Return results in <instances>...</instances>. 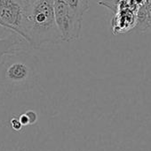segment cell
<instances>
[{
    "label": "cell",
    "mask_w": 151,
    "mask_h": 151,
    "mask_svg": "<svg viewBox=\"0 0 151 151\" xmlns=\"http://www.w3.org/2000/svg\"><path fill=\"white\" fill-rule=\"evenodd\" d=\"M53 4L54 0H36L28 8V43L32 49L63 42L56 25Z\"/></svg>",
    "instance_id": "1"
},
{
    "label": "cell",
    "mask_w": 151,
    "mask_h": 151,
    "mask_svg": "<svg viewBox=\"0 0 151 151\" xmlns=\"http://www.w3.org/2000/svg\"><path fill=\"white\" fill-rule=\"evenodd\" d=\"M36 64L28 50L4 55L0 61V83L15 91L32 88L36 81Z\"/></svg>",
    "instance_id": "2"
},
{
    "label": "cell",
    "mask_w": 151,
    "mask_h": 151,
    "mask_svg": "<svg viewBox=\"0 0 151 151\" xmlns=\"http://www.w3.org/2000/svg\"><path fill=\"white\" fill-rule=\"evenodd\" d=\"M54 17L63 42H72L79 39L82 19L64 0H54Z\"/></svg>",
    "instance_id": "3"
},
{
    "label": "cell",
    "mask_w": 151,
    "mask_h": 151,
    "mask_svg": "<svg viewBox=\"0 0 151 151\" xmlns=\"http://www.w3.org/2000/svg\"><path fill=\"white\" fill-rule=\"evenodd\" d=\"M0 19L28 42V8L20 0H0Z\"/></svg>",
    "instance_id": "4"
},
{
    "label": "cell",
    "mask_w": 151,
    "mask_h": 151,
    "mask_svg": "<svg viewBox=\"0 0 151 151\" xmlns=\"http://www.w3.org/2000/svg\"><path fill=\"white\" fill-rule=\"evenodd\" d=\"M136 26V12L127 5H118L116 15L112 19L114 34L126 33Z\"/></svg>",
    "instance_id": "5"
},
{
    "label": "cell",
    "mask_w": 151,
    "mask_h": 151,
    "mask_svg": "<svg viewBox=\"0 0 151 151\" xmlns=\"http://www.w3.org/2000/svg\"><path fill=\"white\" fill-rule=\"evenodd\" d=\"M28 46L29 44L14 32H10L9 35L0 36V61L4 55L27 50Z\"/></svg>",
    "instance_id": "6"
},
{
    "label": "cell",
    "mask_w": 151,
    "mask_h": 151,
    "mask_svg": "<svg viewBox=\"0 0 151 151\" xmlns=\"http://www.w3.org/2000/svg\"><path fill=\"white\" fill-rule=\"evenodd\" d=\"M64 1L78 16L82 18L83 15L90 8L89 0H64Z\"/></svg>",
    "instance_id": "7"
},
{
    "label": "cell",
    "mask_w": 151,
    "mask_h": 151,
    "mask_svg": "<svg viewBox=\"0 0 151 151\" xmlns=\"http://www.w3.org/2000/svg\"><path fill=\"white\" fill-rule=\"evenodd\" d=\"M139 27L141 31H146L149 29L148 27V7L147 5H143L139 8L136 12V26Z\"/></svg>",
    "instance_id": "8"
},
{
    "label": "cell",
    "mask_w": 151,
    "mask_h": 151,
    "mask_svg": "<svg viewBox=\"0 0 151 151\" xmlns=\"http://www.w3.org/2000/svg\"><path fill=\"white\" fill-rule=\"evenodd\" d=\"M99 4L101 5H103V6L109 8V10H111L115 13L117 11V4L118 3L117 0H100Z\"/></svg>",
    "instance_id": "9"
},
{
    "label": "cell",
    "mask_w": 151,
    "mask_h": 151,
    "mask_svg": "<svg viewBox=\"0 0 151 151\" xmlns=\"http://www.w3.org/2000/svg\"><path fill=\"white\" fill-rule=\"evenodd\" d=\"M24 114L27 116V118L28 119V122H29V125H33V124H35L36 122L37 115H36V113L34 111H28Z\"/></svg>",
    "instance_id": "10"
},
{
    "label": "cell",
    "mask_w": 151,
    "mask_h": 151,
    "mask_svg": "<svg viewBox=\"0 0 151 151\" xmlns=\"http://www.w3.org/2000/svg\"><path fill=\"white\" fill-rule=\"evenodd\" d=\"M11 126H12V129L15 130V131H20V130L21 129V127H23V126L20 124V120L17 119H15V118L12 119V120H11Z\"/></svg>",
    "instance_id": "11"
},
{
    "label": "cell",
    "mask_w": 151,
    "mask_h": 151,
    "mask_svg": "<svg viewBox=\"0 0 151 151\" xmlns=\"http://www.w3.org/2000/svg\"><path fill=\"white\" fill-rule=\"evenodd\" d=\"M148 7V27L149 29H151V6Z\"/></svg>",
    "instance_id": "12"
},
{
    "label": "cell",
    "mask_w": 151,
    "mask_h": 151,
    "mask_svg": "<svg viewBox=\"0 0 151 151\" xmlns=\"http://www.w3.org/2000/svg\"><path fill=\"white\" fill-rule=\"evenodd\" d=\"M22 3H23V4L27 7V8H28L33 3H35L36 0H20Z\"/></svg>",
    "instance_id": "13"
},
{
    "label": "cell",
    "mask_w": 151,
    "mask_h": 151,
    "mask_svg": "<svg viewBox=\"0 0 151 151\" xmlns=\"http://www.w3.org/2000/svg\"><path fill=\"white\" fill-rule=\"evenodd\" d=\"M0 27H3V28H4V29H6V30H10V31H12V29H11V27H9V26H7L1 19H0ZM13 32V31H12Z\"/></svg>",
    "instance_id": "14"
}]
</instances>
